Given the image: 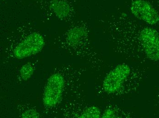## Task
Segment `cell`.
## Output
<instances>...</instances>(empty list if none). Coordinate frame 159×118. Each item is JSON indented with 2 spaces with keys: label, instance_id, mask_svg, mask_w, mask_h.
I'll use <instances>...</instances> for the list:
<instances>
[{
  "label": "cell",
  "instance_id": "11",
  "mask_svg": "<svg viewBox=\"0 0 159 118\" xmlns=\"http://www.w3.org/2000/svg\"><path fill=\"white\" fill-rule=\"evenodd\" d=\"M115 116V113L113 110L107 109L104 112L102 117L105 118H113Z\"/></svg>",
  "mask_w": 159,
  "mask_h": 118
},
{
  "label": "cell",
  "instance_id": "8",
  "mask_svg": "<svg viewBox=\"0 0 159 118\" xmlns=\"http://www.w3.org/2000/svg\"><path fill=\"white\" fill-rule=\"evenodd\" d=\"M101 115L100 109L97 106H92L84 110L80 118H98L100 117Z\"/></svg>",
  "mask_w": 159,
  "mask_h": 118
},
{
  "label": "cell",
  "instance_id": "5",
  "mask_svg": "<svg viewBox=\"0 0 159 118\" xmlns=\"http://www.w3.org/2000/svg\"><path fill=\"white\" fill-rule=\"evenodd\" d=\"M130 10L136 18L151 25H154L159 22L158 12L151 4L144 0L133 1Z\"/></svg>",
  "mask_w": 159,
  "mask_h": 118
},
{
  "label": "cell",
  "instance_id": "10",
  "mask_svg": "<svg viewBox=\"0 0 159 118\" xmlns=\"http://www.w3.org/2000/svg\"><path fill=\"white\" fill-rule=\"evenodd\" d=\"M39 113L34 109H30L24 111L22 114L21 117L23 118H39Z\"/></svg>",
  "mask_w": 159,
  "mask_h": 118
},
{
  "label": "cell",
  "instance_id": "2",
  "mask_svg": "<svg viewBox=\"0 0 159 118\" xmlns=\"http://www.w3.org/2000/svg\"><path fill=\"white\" fill-rule=\"evenodd\" d=\"M45 42L41 35L34 32L19 43L13 51L16 58L23 59L38 53L44 47Z\"/></svg>",
  "mask_w": 159,
  "mask_h": 118
},
{
  "label": "cell",
  "instance_id": "1",
  "mask_svg": "<svg viewBox=\"0 0 159 118\" xmlns=\"http://www.w3.org/2000/svg\"><path fill=\"white\" fill-rule=\"evenodd\" d=\"M131 73L129 66L121 64L110 71L103 82L104 90L108 94H114L120 91Z\"/></svg>",
  "mask_w": 159,
  "mask_h": 118
},
{
  "label": "cell",
  "instance_id": "9",
  "mask_svg": "<svg viewBox=\"0 0 159 118\" xmlns=\"http://www.w3.org/2000/svg\"><path fill=\"white\" fill-rule=\"evenodd\" d=\"M34 72V68L30 63L25 64L22 67L20 71V76L24 81L30 79Z\"/></svg>",
  "mask_w": 159,
  "mask_h": 118
},
{
  "label": "cell",
  "instance_id": "7",
  "mask_svg": "<svg viewBox=\"0 0 159 118\" xmlns=\"http://www.w3.org/2000/svg\"><path fill=\"white\" fill-rule=\"evenodd\" d=\"M86 34L87 32L85 29L81 27H76L70 31L67 40L70 45H77L85 38Z\"/></svg>",
  "mask_w": 159,
  "mask_h": 118
},
{
  "label": "cell",
  "instance_id": "3",
  "mask_svg": "<svg viewBox=\"0 0 159 118\" xmlns=\"http://www.w3.org/2000/svg\"><path fill=\"white\" fill-rule=\"evenodd\" d=\"M65 81L63 77L59 73L54 74L48 78L44 89L43 102L47 107L56 106L62 96Z\"/></svg>",
  "mask_w": 159,
  "mask_h": 118
},
{
  "label": "cell",
  "instance_id": "4",
  "mask_svg": "<svg viewBox=\"0 0 159 118\" xmlns=\"http://www.w3.org/2000/svg\"><path fill=\"white\" fill-rule=\"evenodd\" d=\"M140 44L147 58L151 60H159V34L157 30L145 27L139 33Z\"/></svg>",
  "mask_w": 159,
  "mask_h": 118
},
{
  "label": "cell",
  "instance_id": "6",
  "mask_svg": "<svg viewBox=\"0 0 159 118\" xmlns=\"http://www.w3.org/2000/svg\"><path fill=\"white\" fill-rule=\"evenodd\" d=\"M50 8L56 17L64 19L69 16L71 9L68 3L61 0H53L50 4Z\"/></svg>",
  "mask_w": 159,
  "mask_h": 118
}]
</instances>
